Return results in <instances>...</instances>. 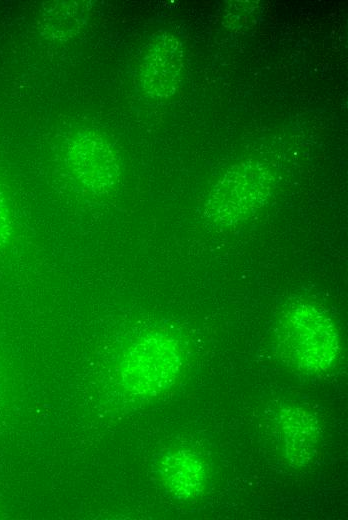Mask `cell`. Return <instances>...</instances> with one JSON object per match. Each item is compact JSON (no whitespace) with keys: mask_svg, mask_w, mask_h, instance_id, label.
<instances>
[{"mask_svg":"<svg viewBox=\"0 0 348 520\" xmlns=\"http://www.w3.org/2000/svg\"><path fill=\"white\" fill-rule=\"evenodd\" d=\"M278 342L288 364L306 373L329 369L340 349L334 321L324 308L310 302L295 303L284 312Z\"/></svg>","mask_w":348,"mask_h":520,"instance_id":"6da1fadb","label":"cell"},{"mask_svg":"<svg viewBox=\"0 0 348 520\" xmlns=\"http://www.w3.org/2000/svg\"><path fill=\"white\" fill-rule=\"evenodd\" d=\"M182 364L178 341L167 333L155 331L142 336L126 350L119 375L129 392L151 396L173 385Z\"/></svg>","mask_w":348,"mask_h":520,"instance_id":"7a4b0ae2","label":"cell"},{"mask_svg":"<svg viewBox=\"0 0 348 520\" xmlns=\"http://www.w3.org/2000/svg\"><path fill=\"white\" fill-rule=\"evenodd\" d=\"M274 178L257 161L232 166L214 185L205 202L206 218L216 224L232 225L255 214L268 200Z\"/></svg>","mask_w":348,"mask_h":520,"instance_id":"3957f363","label":"cell"},{"mask_svg":"<svg viewBox=\"0 0 348 520\" xmlns=\"http://www.w3.org/2000/svg\"><path fill=\"white\" fill-rule=\"evenodd\" d=\"M65 159L70 175L90 193H108L118 182L117 157L100 135L87 132L75 136L66 148Z\"/></svg>","mask_w":348,"mask_h":520,"instance_id":"277c9868","label":"cell"},{"mask_svg":"<svg viewBox=\"0 0 348 520\" xmlns=\"http://www.w3.org/2000/svg\"><path fill=\"white\" fill-rule=\"evenodd\" d=\"M184 52L179 39L169 32L157 33L149 42L139 66L143 92L164 99L173 95L180 83Z\"/></svg>","mask_w":348,"mask_h":520,"instance_id":"5b68a950","label":"cell"},{"mask_svg":"<svg viewBox=\"0 0 348 520\" xmlns=\"http://www.w3.org/2000/svg\"><path fill=\"white\" fill-rule=\"evenodd\" d=\"M279 424L284 440L286 459L293 466H304L314 457L320 437L316 418L301 407L281 410Z\"/></svg>","mask_w":348,"mask_h":520,"instance_id":"8992f818","label":"cell"},{"mask_svg":"<svg viewBox=\"0 0 348 520\" xmlns=\"http://www.w3.org/2000/svg\"><path fill=\"white\" fill-rule=\"evenodd\" d=\"M159 471L164 486L179 499L197 497L207 484L206 464L188 450H176L164 456Z\"/></svg>","mask_w":348,"mask_h":520,"instance_id":"52a82bcc","label":"cell"},{"mask_svg":"<svg viewBox=\"0 0 348 520\" xmlns=\"http://www.w3.org/2000/svg\"><path fill=\"white\" fill-rule=\"evenodd\" d=\"M13 235V225L6 198L0 189V249L6 247Z\"/></svg>","mask_w":348,"mask_h":520,"instance_id":"ba28073f","label":"cell"}]
</instances>
